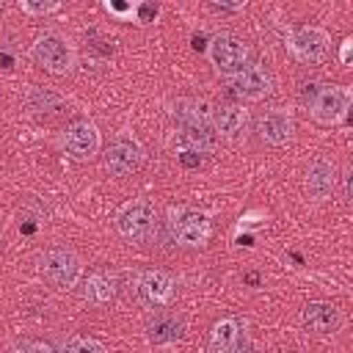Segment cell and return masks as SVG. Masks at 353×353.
<instances>
[{"label":"cell","mask_w":353,"mask_h":353,"mask_svg":"<svg viewBox=\"0 0 353 353\" xmlns=\"http://www.w3.org/2000/svg\"><path fill=\"white\" fill-rule=\"evenodd\" d=\"M168 229H171L174 243H179L185 248H201L212 234L210 215L201 210H193V207H171Z\"/></svg>","instance_id":"6da1fadb"},{"label":"cell","mask_w":353,"mask_h":353,"mask_svg":"<svg viewBox=\"0 0 353 353\" xmlns=\"http://www.w3.org/2000/svg\"><path fill=\"white\" fill-rule=\"evenodd\" d=\"M80 273H83V262L72 248L55 245L39 256V276L58 290L74 287L80 281Z\"/></svg>","instance_id":"7a4b0ae2"},{"label":"cell","mask_w":353,"mask_h":353,"mask_svg":"<svg viewBox=\"0 0 353 353\" xmlns=\"http://www.w3.org/2000/svg\"><path fill=\"white\" fill-rule=\"evenodd\" d=\"M30 58L50 74H69L74 69V50L58 33H41L30 44Z\"/></svg>","instance_id":"3957f363"},{"label":"cell","mask_w":353,"mask_h":353,"mask_svg":"<svg viewBox=\"0 0 353 353\" xmlns=\"http://www.w3.org/2000/svg\"><path fill=\"white\" fill-rule=\"evenodd\" d=\"M154 221H157L154 218V207L146 199H130L116 212V229H119V234L127 237V240H132V243L149 240L152 232H154Z\"/></svg>","instance_id":"277c9868"},{"label":"cell","mask_w":353,"mask_h":353,"mask_svg":"<svg viewBox=\"0 0 353 353\" xmlns=\"http://www.w3.org/2000/svg\"><path fill=\"white\" fill-rule=\"evenodd\" d=\"M207 58H210V63L221 74H229L232 77L234 72H240L248 63L251 50L245 44V39H240V36H234V33H218L207 44Z\"/></svg>","instance_id":"5b68a950"},{"label":"cell","mask_w":353,"mask_h":353,"mask_svg":"<svg viewBox=\"0 0 353 353\" xmlns=\"http://www.w3.org/2000/svg\"><path fill=\"white\" fill-rule=\"evenodd\" d=\"M99 146H102V135L91 119H77L61 132V149L72 160H80V163L91 160L94 154H99Z\"/></svg>","instance_id":"8992f818"},{"label":"cell","mask_w":353,"mask_h":353,"mask_svg":"<svg viewBox=\"0 0 353 353\" xmlns=\"http://www.w3.org/2000/svg\"><path fill=\"white\" fill-rule=\"evenodd\" d=\"M350 99L353 94L347 85H320L309 102V113L317 124H336L345 119Z\"/></svg>","instance_id":"52a82bcc"},{"label":"cell","mask_w":353,"mask_h":353,"mask_svg":"<svg viewBox=\"0 0 353 353\" xmlns=\"http://www.w3.org/2000/svg\"><path fill=\"white\" fill-rule=\"evenodd\" d=\"M146 160V152L135 135H119L105 152V171L110 176H130Z\"/></svg>","instance_id":"ba28073f"},{"label":"cell","mask_w":353,"mask_h":353,"mask_svg":"<svg viewBox=\"0 0 353 353\" xmlns=\"http://www.w3.org/2000/svg\"><path fill=\"white\" fill-rule=\"evenodd\" d=\"M229 83H232V91H234L237 97L248 99V102L265 99V97L273 91V85H276L273 72H270L265 63H259V61H248L240 72H234V74L229 77Z\"/></svg>","instance_id":"9c48e42d"},{"label":"cell","mask_w":353,"mask_h":353,"mask_svg":"<svg viewBox=\"0 0 353 353\" xmlns=\"http://www.w3.org/2000/svg\"><path fill=\"white\" fill-rule=\"evenodd\" d=\"M328 47H331V39L317 25H303L290 33V52L303 63H320L328 55Z\"/></svg>","instance_id":"30bf717a"},{"label":"cell","mask_w":353,"mask_h":353,"mask_svg":"<svg viewBox=\"0 0 353 353\" xmlns=\"http://www.w3.org/2000/svg\"><path fill=\"white\" fill-rule=\"evenodd\" d=\"M256 132H259V141H265L268 146H284L295 132V119L284 108H270L259 116Z\"/></svg>","instance_id":"8fae6325"},{"label":"cell","mask_w":353,"mask_h":353,"mask_svg":"<svg viewBox=\"0 0 353 353\" xmlns=\"http://www.w3.org/2000/svg\"><path fill=\"white\" fill-rule=\"evenodd\" d=\"M336 165L328 160V157H314L309 165H306V179H303V188L309 193V199L314 201H325L334 196L336 190Z\"/></svg>","instance_id":"7c38bea8"},{"label":"cell","mask_w":353,"mask_h":353,"mask_svg":"<svg viewBox=\"0 0 353 353\" xmlns=\"http://www.w3.org/2000/svg\"><path fill=\"white\" fill-rule=\"evenodd\" d=\"M248 121H251V113L245 105L240 102H229V105H221L212 110V130L218 135V141H237L245 130H248Z\"/></svg>","instance_id":"4fadbf2b"},{"label":"cell","mask_w":353,"mask_h":353,"mask_svg":"<svg viewBox=\"0 0 353 353\" xmlns=\"http://www.w3.org/2000/svg\"><path fill=\"white\" fill-rule=\"evenodd\" d=\"M301 323L306 331L312 334H320V336H328V334H336L339 325H342V312L328 303V301H312L301 309Z\"/></svg>","instance_id":"5bb4252c"},{"label":"cell","mask_w":353,"mask_h":353,"mask_svg":"<svg viewBox=\"0 0 353 353\" xmlns=\"http://www.w3.org/2000/svg\"><path fill=\"white\" fill-rule=\"evenodd\" d=\"M135 290H138L143 303L165 306L174 298V279L168 273H163V270H143V273H138Z\"/></svg>","instance_id":"9a60e30c"},{"label":"cell","mask_w":353,"mask_h":353,"mask_svg":"<svg viewBox=\"0 0 353 353\" xmlns=\"http://www.w3.org/2000/svg\"><path fill=\"white\" fill-rule=\"evenodd\" d=\"M116 290H119L116 276L108 273V270H94V273L85 279V284H83V295H85V301L94 303V306H108V303L116 298Z\"/></svg>","instance_id":"2e32d148"},{"label":"cell","mask_w":353,"mask_h":353,"mask_svg":"<svg viewBox=\"0 0 353 353\" xmlns=\"http://www.w3.org/2000/svg\"><path fill=\"white\" fill-rule=\"evenodd\" d=\"M212 110H215V105L201 97L199 99L188 97L174 105V113L185 121V127H212Z\"/></svg>","instance_id":"e0dca14e"},{"label":"cell","mask_w":353,"mask_h":353,"mask_svg":"<svg viewBox=\"0 0 353 353\" xmlns=\"http://www.w3.org/2000/svg\"><path fill=\"white\" fill-rule=\"evenodd\" d=\"M240 345V323L234 317H223L210 331V353H234Z\"/></svg>","instance_id":"ac0fdd59"},{"label":"cell","mask_w":353,"mask_h":353,"mask_svg":"<svg viewBox=\"0 0 353 353\" xmlns=\"http://www.w3.org/2000/svg\"><path fill=\"white\" fill-rule=\"evenodd\" d=\"M182 331H185V325H182V320L174 317V314H154V317L149 320V325H146V336H149V342H154V345L176 342V339L182 336Z\"/></svg>","instance_id":"d6986e66"},{"label":"cell","mask_w":353,"mask_h":353,"mask_svg":"<svg viewBox=\"0 0 353 353\" xmlns=\"http://www.w3.org/2000/svg\"><path fill=\"white\" fill-rule=\"evenodd\" d=\"M63 353H105V345L94 336H83V334H74L63 342Z\"/></svg>","instance_id":"ffe728a7"},{"label":"cell","mask_w":353,"mask_h":353,"mask_svg":"<svg viewBox=\"0 0 353 353\" xmlns=\"http://www.w3.org/2000/svg\"><path fill=\"white\" fill-rule=\"evenodd\" d=\"M19 8H22L25 14H30V17H44V14L58 11L61 3H58V0H22Z\"/></svg>","instance_id":"44dd1931"},{"label":"cell","mask_w":353,"mask_h":353,"mask_svg":"<svg viewBox=\"0 0 353 353\" xmlns=\"http://www.w3.org/2000/svg\"><path fill=\"white\" fill-rule=\"evenodd\" d=\"M14 353H58V350L44 339H25L14 347Z\"/></svg>","instance_id":"7402d4cb"},{"label":"cell","mask_w":353,"mask_h":353,"mask_svg":"<svg viewBox=\"0 0 353 353\" xmlns=\"http://www.w3.org/2000/svg\"><path fill=\"white\" fill-rule=\"evenodd\" d=\"M132 17H138V22H154L157 19V6H135V14Z\"/></svg>","instance_id":"603a6c76"},{"label":"cell","mask_w":353,"mask_h":353,"mask_svg":"<svg viewBox=\"0 0 353 353\" xmlns=\"http://www.w3.org/2000/svg\"><path fill=\"white\" fill-rule=\"evenodd\" d=\"M105 8L116 17H132L135 14V6H119V3H105Z\"/></svg>","instance_id":"cb8c5ba5"},{"label":"cell","mask_w":353,"mask_h":353,"mask_svg":"<svg viewBox=\"0 0 353 353\" xmlns=\"http://www.w3.org/2000/svg\"><path fill=\"white\" fill-rule=\"evenodd\" d=\"M342 63H345V66L350 63V39L342 41Z\"/></svg>","instance_id":"d4e9b609"},{"label":"cell","mask_w":353,"mask_h":353,"mask_svg":"<svg viewBox=\"0 0 353 353\" xmlns=\"http://www.w3.org/2000/svg\"><path fill=\"white\" fill-rule=\"evenodd\" d=\"M0 254H3V237H0Z\"/></svg>","instance_id":"484cf974"}]
</instances>
